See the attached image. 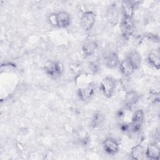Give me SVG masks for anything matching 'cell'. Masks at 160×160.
<instances>
[{
	"mask_svg": "<svg viewBox=\"0 0 160 160\" xmlns=\"http://www.w3.org/2000/svg\"><path fill=\"white\" fill-rule=\"evenodd\" d=\"M44 69L47 74L52 78H57L60 76L63 71L62 65L55 61H49L44 64Z\"/></svg>",
	"mask_w": 160,
	"mask_h": 160,
	"instance_id": "1",
	"label": "cell"
},
{
	"mask_svg": "<svg viewBox=\"0 0 160 160\" xmlns=\"http://www.w3.org/2000/svg\"><path fill=\"white\" fill-rule=\"evenodd\" d=\"M100 86L104 95L106 98H110L115 91L116 81L111 76H106L101 81Z\"/></svg>",
	"mask_w": 160,
	"mask_h": 160,
	"instance_id": "2",
	"label": "cell"
},
{
	"mask_svg": "<svg viewBox=\"0 0 160 160\" xmlns=\"http://www.w3.org/2000/svg\"><path fill=\"white\" fill-rule=\"evenodd\" d=\"M144 119V111L141 109H137L133 113L131 122L129 126L133 132H137L141 130Z\"/></svg>",
	"mask_w": 160,
	"mask_h": 160,
	"instance_id": "3",
	"label": "cell"
},
{
	"mask_svg": "<svg viewBox=\"0 0 160 160\" xmlns=\"http://www.w3.org/2000/svg\"><path fill=\"white\" fill-rule=\"evenodd\" d=\"M96 90V83L92 82L89 83L85 87L79 89L78 94L79 99L83 101L89 100L95 94Z\"/></svg>",
	"mask_w": 160,
	"mask_h": 160,
	"instance_id": "4",
	"label": "cell"
},
{
	"mask_svg": "<svg viewBox=\"0 0 160 160\" xmlns=\"http://www.w3.org/2000/svg\"><path fill=\"white\" fill-rule=\"evenodd\" d=\"M95 22L96 14L92 11H86L82 14L81 18V25L84 31H90L93 28Z\"/></svg>",
	"mask_w": 160,
	"mask_h": 160,
	"instance_id": "5",
	"label": "cell"
},
{
	"mask_svg": "<svg viewBox=\"0 0 160 160\" xmlns=\"http://www.w3.org/2000/svg\"><path fill=\"white\" fill-rule=\"evenodd\" d=\"M119 65L121 73L126 76L131 75L137 69L136 66L128 57H126L124 59H123Z\"/></svg>",
	"mask_w": 160,
	"mask_h": 160,
	"instance_id": "6",
	"label": "cell"
},
{
	"mask_svg": "<svg viewBox=\"0 0 160 160\" xmlns=\"http://www.w3.org/2000/svg\"><path fill=\"white\" fill-rule=\"evenodd\" d=\"M71 19L69 14L64 11L55 14V25L59 28H67L69 26Z\"/></svg>",
	"mask_w": 160,
	"mask_h": 160,
	"instance_id": "7",
	"label": "cell"
},
{
	"mask_svg": "<svg viewBox=\"0 0 160 160\" xmlns=\"http://www.w3.org/2000/svg\"><path fill=\"white\" fill-rule=\"evenodd\" d=\"M160 149L159 146L156 142L150 143L148 145L145 149V156L153 160H158L159 159Z\"/></svg>",
	"mask_w": 160,
	"mask_h": 160,
	"instance_id": "8",
	"label": "cell"
},
{
	"mask_svg": "<svg viewBox=\"0 0 160 160\" xmlns=\"http://www.w3.org/2000/svg\"><path fill=\"white\" fill-rule=\"evenodd\" d=\"M104 151L109 154H115L119 151V144L113 138H108L103 142Z\"/></svg>",
	"mask_w": 160,
	"mask_h": 160,
	"instance_id": "9",
	"label": "cell"
},
{
	"mask_svg": "<svg viewBox=\"0 0 160 160\" xmlns=\"http://www.w3.org/2000/svg\"><path fill=\"white\" fill-rule=\"evenodd\" d=\"M98 47V44L95 39H89L83 43L82 50L86 56H91L95 52Z\"/></svg>",
	"mask_w": 160,
	"mask_h": 160,
	"instance_id": "10",
	"label": "cell"
},
{
	"mask_svg": "<svg viewBox=\"0 0 160 160\" xmlns=\"http://www.w3.org/2000/svg\"><path fill=\"white\" fill-rule=\"evenodd\" d=\"M104 62L106 66L109 68H114L117 67L120 63L118 54L116 52H108L105 56Z\"/></svg>",
	"mask_w": 160,
	"mask_h": 160,
	"instance_id": "11",
	"label": "cell"
},
{
	"mask_svg": "<svg viewBox=\"0 0 160 160\" xmlns=\"http://www.w3.org/2000/svg\"><path fill=\"white\" fill-rule=\"evenodd\" d=\"M135 24L132 18L123 17L121 21V27L125 34H129L133 31Z\"/></svg>",
	"mask_w": 160,
	"mask_h": 160,
	"instance_id": "12",
	"label": "cell"
},
{
	"mask_svg": "<svg viewBox=\"0 0 160 160\" xmlns=\"http://www.w3.org/2000/svg\"><path fill=\"white\" fill-rule=\"evenodd\" d=\"M123 17L132 18L134 11V4L132 1H125L121 4Z\"/></svg>",
	"mask_w": 160,
	"mask_h": 160,
	"instance_id": "13",
	"label": "cell"
},
{
	"mask_svg": "<svg viewBox=\"0 0 160 160\" xmlns=\"http://www.w3.org/2000/svg\"><path fill=\"white\" fill-rule=\"evenodd\" d=\"M130 154L133 159H143L145 156V149L141 144L136 145L131 149Z\"/></svg>",
	"mask_w": 160,
	"mask_h": 160,
	"instance_id": "14",
	"label": "cell"
},
{
	"mask_svg": "<svg viewBox=\"0 0 160 160\" xmlns=\"http://www.w3.org/2000/svg\"><path fill=\"white\" fill-rule=\"evenodd\" d=\"M103 121V114L100 111H97L93 114L91 120L90 125L92 128H97L102 125Z\"/></svg>",
	"mask_w": 160,
	"mask_h": 160,
	"instance_id": "15",
	"label": "cell"
},
{
	"mask_svg": "<svg viewBox=\"0 0 160 160\" xmlns=\"http://www.w3.org/2000/svg\"><path fill=\"white\" fill-rule=\"evenodd\" d=\"M138 99H139V96L136 92L134 91L129 92L126 96V99H125L126 104L128 107L131 108L136 104Z\"/></svg>",
	"mask_w": 160,
	"mask_h": 160,
	"instance_id": "16",
	"label": "cell"
},
{
	"mask_svg": "<svg viewBox=\"0 0 160 160\" xmlns=\"http://www.w3.org/2000/svg\"><path fill=\"white\" fill-rule=\"evenodd\" d=\"M148 61L149 64L156 68V69H159L160 68V59L158 54L156 52H151L148 56Z\"/></svg>",
	"mask_w": 160,
	"mask_h": 160,
	"instance_id": "17",
	"label": "cell"
},
{
	"mask_svg": "<svg viewBox=\"0 0 160 160\" xmlns=\"http://www.w3.org/2000/svg\"><path fill=\"white\" fill-rule=\"evenodd\" d=\"M127 57H128L131 59V61L136 66L137 69L139 67L141 63V58L138 52H137L136 51H132L128 55Z\"/></svg>",
	"mask_w": 160,
	"mask_h": 160,
	"instance_id": "18",
	"label": "cell"
}]
</instances>
